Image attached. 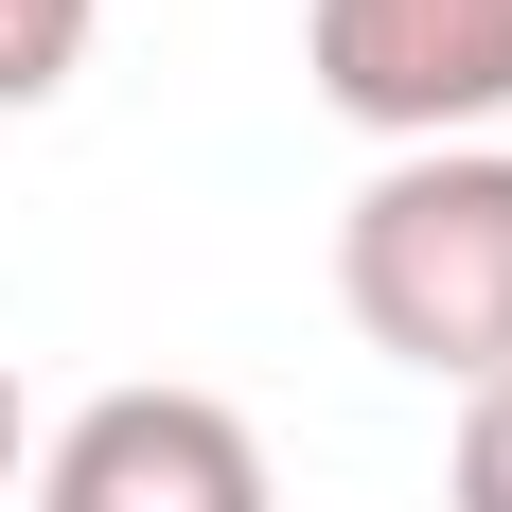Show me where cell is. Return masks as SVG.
<instances>
[{
  "label": "cell",
  "instance_id": "6da1fadb",
  "mask_svg": "<svg viewBox=\"0 0 512 512\" xmlns=\"http://www.w3.org/2000/svg\"><path fill=\"white\" fill-rule=\"evenodd\" d=\"M336 301L371 354L495 389L512 371V142H424L371 159V195L336 212Z\"/></svg>",
  "mask_w": 512,
  "mask_h": 512
},
{
  "label": "cell",
  "instance_id": "7a4b0ae2",
  "mask_svg": "<svg viewBox=\"0 0 512 512\" xmlns=\"http://www.w3.org/2000/svg\"><path fill=\"white\" fill-rule=\"evenodd\" d=\"M301 71H318V106L371 124L389 159L477 142V124L512 106V0H318Z\"/></svg>",
  "mask_w": 512,
  "mask_h": 512
},
{
  "label": "cell",
  "instance_id": "3957f363",
  "mask_svg": "<svg viewBox=\"0 0 512 512\" xmlns=\"http://www.w3.org/2000/svg\"><path fill=\"white\" fill-rule=\"evenodd\" d=\"M36 512H265V442L230 389H89L36 460Z\"/></svg>",
  "mask_w": 512,
  "mask_h": 512
},
{
  "label": "cell",
  "instance_id": "277c9868",
  "mask_svg": "<svg viewBox=\"0 0 512 512\" xmlns=\"http://www.w3.org/2000/svg\"><path fill=\"white\" fill-rule=\"evenodd\" d=\"M106 0H0V106H53L71 71H89Z\"/></svg>",
  "mask_w": 512,
  "mask_h": 512
},
{
  "label": "cell",
  "instance_id": "5b68a950",
  "mask_svg": "<svg viewBox=\"0 0 512 512\" xmlns=\"http://www.w3.org/2000/svg\"><path fill=\"white\" fill-rule=\"evenodd\" d=\"M460 512H512V371L495 389H460V477H442Z\"/></svg>",
  "mask_w": 512,
  "mask_h": 512
},
{
  "label": "cell",
  "instance_id": "8992f818",
  "mask_svg": "<svg viewBox=\"0 0 512 512\" xmlns=\"http://www.w3.org/2000/svg\"><path fill=\"white\" fill-rule=\"evenodd\" d=\"M0 495H18V371H0Z\"/></svg>",
  "mask_w": 512,
  "mask_h": 512
}]
</instances>
